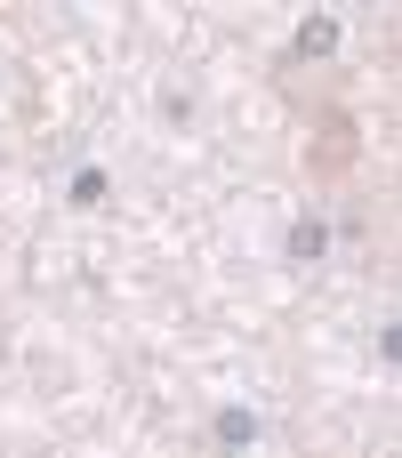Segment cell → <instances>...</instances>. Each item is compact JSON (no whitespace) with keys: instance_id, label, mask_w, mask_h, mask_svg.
Wrapping results in <instances>:
<instances>
[{"instance_id":"1","label":"cell","mask_w":402,"mask_h":458,"mask_svg":"<svg viewBox=\"0 0 402 458\" xmlns=\"http://www.w3.org/2000/svg\"><path fill=\"white\" fill-rule=\"evenodd\" d=\"M322 250H330L322 217H298V225H290V258H322Z\"/></svg>"},{"instance_id":"2","label":"cell","mask_w":402,"mask_h":458,"mask_svg":"<svg viewBox=\"0 0 402 458\" xmlns=\"http://www.w3.org/2000/svg\"><path fill=\"white\" fill-rule=\"evenodd\" d=\"M218 443H258V419H250V411H226V419H218Z\"/></svg>"},{"instance_id":"3","label":"cell","mask_w":402,"mask_h":458,"mask_svg":"<svg viewBox=\"0 0 402 458\" xmlns=\"http://www.w3.org/2000/svg\"><path fill=\"white\" fill-rule=\"evenodd\" d=\"M73 201H81V209H97V201H105V177H97V169H81V177H73Z\"/></svg>"}]
</instances>
